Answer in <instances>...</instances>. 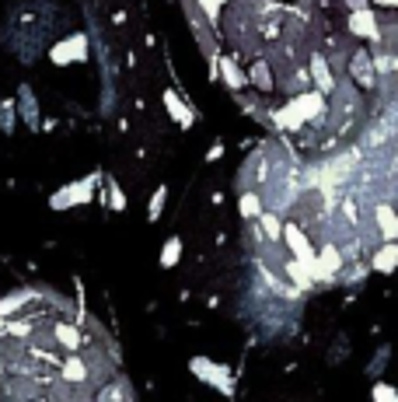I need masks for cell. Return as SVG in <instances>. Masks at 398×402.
<instances>
[{"instance_id":"12","label":"cell","mask_w":398,"mask_h":402,"mask_svg":"<svg viewBox=\"0 0 398 402\" xmlns=\"http://www.w3.org/2000/svg\"><path fill=\"white\" fill-rule=\"evenodd\" d=\"M164 102H168V112H171V116H178V122H182V126H189V122H193V116H189V112L182 109V102H178V98H175L171 91L164 95Z\"/></svg>"},{"instance_id":"2","label":"cell","mask_w":398,"mask_h":402,"mask_svg":"<svg viewBox=\"0 0 398 402\" xmlns=\"http://www.w3.org/2000/svg\"><path fill=\"white\" fill-rule=\"evenodd\" d=\"M193 371H196L203 381H213L217 388H224V392H231V381H227V371L224 367H217V364H210L206 357H193V364H189Z\"/></svg>"},{"instance_id":"14","label":"cell","mask_w":398,"mask_h":402,"mask_svg":"<svg viewBox=\"0 0 398 402\" xmlns=\"http://www.w3.org/2000/svg\"><path fill=\"white\" fill-rule=\"evenodd\" d=\"M374 399H377V402H398L395 399V388H392V385H384V381H381V385H374Z\"/></svg>"},{"instance_id":"11","label":"cell","mask_w":398,"mask_h":402,"mask_svg":"<svg viewBox=\"0 0 398 402\" xmlns=\"http://www.w3.org/2000/svg\"><path fill=\"white\" fill-rule=\"evenodd\" d=\"M252 84H259V88H262V91H269V88H273V78H269V67H266V63H255V67H252Z\"/></svg>"},{"instance_id":"5","label":"cell","mask_w":398,"mask_h":402,"mask_svg":"<svg viewBox=\"0 0 398 402\" xmlns=\"http://www.w3.org/2000/svg\"><path fill=\"white\" fill-rule=\"evenodd\" d=\"M395 259H398V248H395V241H384V248L370 259V266L377 270V273H392V266H395Z\"/></svg>"},{"instance_id":"8","label":"cell","mask_w":398,"mask_h":402,"mask_svg":"<svg viewBox=\"0 0 398 402\" xmlns=\"http://www.w3.org/2000/svg\"><path fill=\"white\" fill-rule=\"evenodd\" d=\"M178 255H182V241H178V238L164 241V252H161V266H164V270H171V266L178 263Z\"/></svg>"},{"instance_id":"6","label":"cell","mask_w":398,"mask_h":402,"mask_svg":"<svg viewBox=\"0 0 398 402\" xmlns=\"http://www.w3.org/2000/svg\"><path fill=\"white\" fill-rule=\"evenodd\" d=\"M80 56H84V36H74V39L67 42V46L53 49V60H56V63H67V60H80Z\"/></svg>"},{"instance_id":"19","label":"cell","mask_w":398,"mask_h":402,"mask_svg":"<svg viewBox=\"0 0 398 402\" xmlns=\"http://www.w3.org/2000/svg\"><path fill=\"white\" fill-rule=\"evenodd\" d=\"M381 4H388V7H392V4H395V0H381Z\"/></svg>"},{"instance_id":"7","label":"cell","mask_w":398,"mask_h":402,"mask_svg":"<svg viewBox=\"0 0 398 402\" xmlns=\"http://www.w3.org/2000/svg\"><path fill=\"white\" fill-rule=\"evenodd\" d=\"M311 74H315V80H318L321 91H328V88H332V74H328V63H325V56H321V53L311 56Z\"/></svg>"},{"instance_id":"1","label":"cell","mask_w":398,"mask_h":402,"mask_svg":"<svg viewBox=\"0 0 398 402\" xmlns=\"http://www.w3.org/2000/svg\"><path fill=\"white\" fill-rule=\"evenodd\" d=\"M315 112H321V95H301V98H294V102H286V109L279 112V126H286V129H297L304 120H311Z\"/></svg>"},{"instance_id":"3","label":"cell","mask_w":398,"mask_h":402,"mask_svg":"<svg viewBox=\"0 0 398 402\" xmlns=\"http://www.w3.org/2000/svg\"><path fill=\"white\" fill-rule=\"evenodd\" d=\"M91 189H95V179H84V182H77L74 189L56 193V196H53V206L60 210V206H70V203H84L87 196H91Z\"/></svg>"},{"instance_id":"17","label":"cell","mask_w":398,"mask_h":402,"mask_svg":"<svg viewBox=\"0 0 398 402\" xmlns=\"http://www.w3.org/2000/svg\"><path fill=\"white\" fill-rule=\"evenodd\" d=\"M203 7H206V14H210V21H217V14H220V4L224 0H199Z\"/></svg>"},{"instance_id":"4","label":"cell","mask_w":398,"mask_h":402,"mask_svg":"<svg viewBox=\"0 0 398 402\" xmlns=\"http://www.w3.org/2000/svg\"><path fill=\"white\" fill-rule=\"evenodd\" d=\"M350 32H357L363 39H377V21H374V14H370L367 7L350 14Z\"/></svg>"},{"instance_id":"18","label":"cell","mask_w":398,"mask_h":402,"mask_svg":"<svg viewBox=\"0 0 398 402\" xmlns=\"http://www.w3.org/2000/svg\"><path fill=\"white\" fill-rule=\"evenodd\" d=\"M346 4H350L353 11H363V0H346Z\"/></svg>"},{"instance_id":"16","label":"cell","mask_w":398,"mask_h":402,"mask_svg":"<svg viewBox=\"0 0 398 402\" xmlns=\"http://www.w3.org/2000/svg\"><path fill=\"white\" fill-rule=\"evenodd\" d=\"M224 70H227V74H224V78H227V84H235V88H238V84H244V78L238 74V67H235L231 60H224Z\"/></svg>"},{"instance_id":"13","label":"cell","mask_w":398,"mask_h":402,"mask_svg":"<svg viewBox=\"0 0 398 402\" xmlns=\"http://www.w3.org/2000/svg\"><path fill=\"white\" fill-rule=\"evenodd\" d=\"M241 213H244V217H259V213H262V203H259L255 193H244V196H241Z\"/></svg>"},{"instance_id":"9","label":"cell","mask_w":398,"mask_h":402,"mask_svg":"<svg viewBox=\"0 0 398 402\" xmlns=\"http://www.w3.org/2000/svg\"><path fill=\"white\" fill-rule=\"evenodd\" d=\"M56 339L63 343V347H70V350H77V343H80V332L74 329V325H67V322H60L56 325Z\"/></svg>"},{"instance_id":"10","label":"cell","mask_w":398,"mask_h":402,"mask_svg":"<svg viewBox=\"0 0 398 402\" xmlns=\"http://www.w3.org/2000/svg\"><path fill=\"white\" fill-rule=\"evenodd\" d=\"M63 378H70V381H84L87 378V367L80 357H70V361L63 364Z\"/></svg>"},{"instance_id":"15","label":"cell","mask_w":398,"mask_h":402,"mask_svg":"<svg viewBox=\"0 0 398 402\" xmlns=\"http://www.w3.org/2000/svg\"><path fill=\"white\" fill-rule=\"evenodd\" d=\"M164 200H168V189L161 186V189H158V196H154V203H151V213H147L151 221H158V217H161V206H164Z\"/></svg>"}]
</instances>
